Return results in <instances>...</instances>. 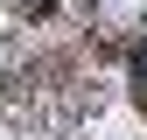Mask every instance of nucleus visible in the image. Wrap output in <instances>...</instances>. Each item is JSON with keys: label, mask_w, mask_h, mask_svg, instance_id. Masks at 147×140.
Wrapping results in <instances>:
<instances>
[{"label": "nucleus", "mask_w": 147, "mask_h": 140, "mask_svg": "<svg viewBox=\"0 0 147 140\" xmlns=\"http://www.w3.org/2000/svg\"><path fill=\"white\" fill-rule=\"evenodd\" d=\"M21 7H35V14H49V7H56V0H21Z\"/></svg>", "instance_id": "nucleus-2"}, {"label": "nucleus", "mask_w": 147, "mask_h": 140, "mask_svg": "<svg viewBox=\"0 0 147 140\" xmlns=\"http://www.w3.org/2000/svg\"><path fill=\"white\" fill-rule=\"evenodd\" d=\"M133 70H140V77H147V42H140V49H133Z\"/></svg>", "instance_id": "nucleus-1"}]
</instances>
